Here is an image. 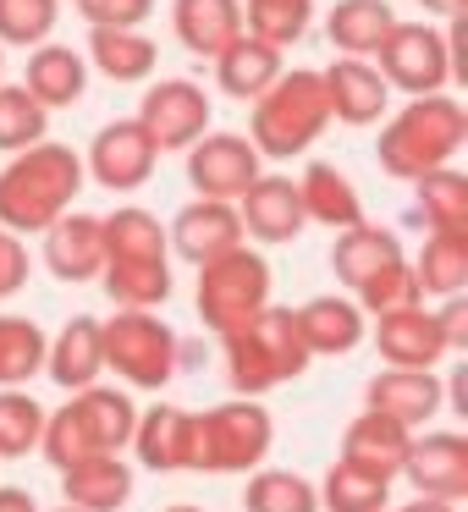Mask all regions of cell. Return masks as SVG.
Returning a JSON list of instances; mask_svg holds the SVG:
<instances>
[{
	"mask_svg": "<svg viewBox=\"0 0 468 512\" xmlns=\"http://www.w3.org/2000/svg\"><path fill=\"white\" fill-rule=\"evenodd\" d=\"M83 155L67 144H34L0 166V232L28 237L56 226L83 193Z\"/></svg>",
	"mask_w": 468,
	"mask_h": 512,
	"instance_id": "obj_1",
	"label": "cell"
},
{
	"mask_svg": "<svg viewBox=\"0 0 468 512\" xmlns=\"http://www.w3.org/2000/svg\"><path fill=\"white\" fill-rule=\"evenodd\" d=\"M133 424H138V402L122 386H89L72 391L67 408L45 413L39 430V452L56 474L89 463V457H122V446H133Z\"/></svg>",
	"mask_w": 468,
	"mask_h": 512,
	"instance_id": "obj_2",
	"label": "cell"
},
{
	"mask_svg": "<svg viewBox=\"0 0 468 512\" xmlns=\"http://www.w3.org/2000/svg\"><path fill=\"white\" fill-rule=\"evenodd\" d=\"M468 138V111L452 94H430V100H408L386 127H380V171L397 182H419L430 171L452 166L457 149Z\"/></svg>",
	"mask_w": 468,
	"mask_h": 512,
	"instance_id": "obj_3",
	"label": "cell"
},
{
	"mask_svg": "<svg viewBox=\"0 0 468 512\" xmlns=\"http://www.w3.org/2000/svg\"><path fill=\"white\" fill-rule=\"evenodd\" d=\"M221 353H226V386L243 402L287 386V380H298L314 364L298 325H292V309H276V303H265L243 331L221 336Z\"/></svg>",
	"mask_w": 468,
	"mask_h": 512,
	"instance_id": "obj_4",
	"label": "cell"
},
{
	"mask_svg": "<svg viewBox=\"0 0 468 512\" xmlns=\"http://www.w3.org/2000/svg\"><path fill=\"white\" fill-rule=\"evenodd\" d=\"M331 127V105H325V83L314 67H292L254 100V127L248 144L259 160H292L309 155L314 138Z\"/></svg>",
	"mask_w": 468,
	"mask_h": 512,
	"instance_id": "obj_5",
	"label": "cell"
},
{
	"mask_svg": "<svg viewBox=\"0 0 468 512\" xmlns=\"http://www.w3.org/2000/svg\"><path fill=\"white\" fill-rule=\"evenodd\" d=\"M177 347L182 336L171 331L160 314H111V320H100V353H105V369H116V380H122V391H160L171 386V375H177Z\"/></svg>",
	"mask_w": 468,
	"mask_h": 512,
	"instance_id": "obj_6",
	"label": "cell"
},
{
	"mask_svg": "<svg viewBox=\"0 0 468 512\" xmlns=\"http://www.w3.org/2000/svg\"><path fill=\"white\" fill-rule=\"evenodd\" d=\"M276 424L259 402H221L210 413H193V468L199 474H248L270 457Z\"/></svg>",
	"mask_w": 468,
	"mask_h": 512,
	"instance_id": "obj_7",
	"label": "cell"
},
{
	"mask_svg": "<svg viewBox=\"0 0 468 512\" xmlns=\"http://www.w3.org/2000/svg\"><path fill=\"white\" fill-rule=\"evenodd\" d=\"M270 303V259L254 248H232V254L199 265V320L215 336H232Z\"/></svg>",
	"mask_w": 468,
	"mask_h": 512,
	"instance_id": "obj_8",
	"label": "cell"
},
{
	"mask_svg": "<svg viewBox=\"0 0 468 512\" xmlns=\"http://www.w3.org/2000/svg\"><path fill=\"white\" fill-rule=\"evenodd\" d=\"M375 72L386 78V89H402L413 100L446 94V83L457 78V28L441 34L430 23H397L375 50Z\"/></svg>",
	"mask_w": 468,
	"mask_h": 512,
	"instance_id": "obj_9",
	"label": "cell"
},
{
	"mask_svg": "<svg viewBox=\"0 0 468 512\" xmlns=\"http://www.w3.org/2000/svg\"><path fill=\"white\" fill-rule=\"evenodd\" d=\"M210 94L199 89L193 78H160L149 83L144 105H138L133 122L144 127V138L155 144V155H166V149H193L204 133H210Z\"/></svg>",
	"mask_w": 468,
	"mask_h": 512,
	"instance_id": "obj_10",
	"label": "cell"
},
{
	"mask_svg": "<svg viewBox=\"0 0 468 512\" xmlns=\"http://www.w3.org/2000/svg\"><path fill=\"white\" fill-rule=\"evenodd\" d=\"M259 177H265V171H259V155L243 133H204L199 144L188 149V182H193L199 199L237 204Z\"/></svg>",
	"mask_w": 468,
	"mask_h": 512,
	"instance_id": "obj_11",
	"label": "cell"
},
{
	"mask_svg": "<svg viewBox=\"0 0 468 512\" xmlns=\"http://www.w3.org/2000/svg\"><path fill=\"white\" fill-rule=\"evenodd\" d=\"M155 144L144 138V127L133 122V116H122V122L100 127L89 144V160H83V177H94L100 188L111 193H133L144 188L149 177H155Z\"/></svg>",
	"mask_w": 468,
	"mask_h": 512,
	"instance_id": "obj_12",
	"label": "cell"
},
{
	"mask_svg": "<svg viewBox=\"0 0 468 512\" xmlns=\"http://www.w3.org/2000/svg\"><path fill=\"white\" fill-rule=\"evenodd\" d=\"M402 479H408L419 496L430 501H463L468 496V435L457 430H424L408 441V463H402Z\"/></svg>",
	"mask_w": 468,
	"mask_h": 512,
	"instance_id": "obj_13",
	"label": "cell"
},
{
	"mask_svg": "<svg viewBox=\"0 0 468 512\" xmlns=\"http://www.w3.org/2000/svg\"><path fill=\"white\" fill-rule=\"evenodd\" d=\"M441 408H446V386L430 369H380L364 386V413H380V419L402 424L408 435L424 430Z\"/></svg>",
	"mask_w": 468,
	"mask_h": 512,
	"instance_id": "obj_14",
	"label": "cell"
},
{
	"mask_svg": "<svg viewBox=\"0 0 468 512\" xmlns=\"http://www.w3.org/2000/svg\"><path fill=\"white\" fill-rule=\"evenodd\" d=\"M166 248H177L188 265H210V259L243 248V221H237V204H215V199H193L171 215L166 226Z\"/></svg>",
	"mask_w": 468,
	"mask_h": 512,
	"instance_id": "obj_15",
	"label": "cell"
},
{
	"mask_svg": "<svg viewBox=\"0 0 468 512\" xmlns=\"http://www.w3.org/2000/svg\"><path fill=\"white\" fill-rule=\"evenodd\" d=\"M325 83V105H331V122L347 127H375L391 105L386 78L375 72V61H353V56H336L331 67L320 72Z\"/></svg>",
	"mask_w": 468,
	"mask_h": 512,
	"instance_id": "obj_16",
	"label": "cell"
},
{
	"mask_svg": "<svg viewBox=\"0 0 468 512\" xmlns=\"http://www.w3.org/2000/svg\"><path fill=\"white\" fill-rule=\"evenodd\" d=\"M237 221H243V237L276 248V243H292L303 237V204H298V182L292 177H259L254 188L237 199Z\"/></svg>",
	"mask_w": 468,
	"mask_h": 512,
	"instance_id": "obj_17",
	"label": "cell"
},
{
	"mask_svg": "<svg viewBox=\"0 0 468 512\" xmlns=\"http://www.w3.org/2000/svg\"><path fill=\"white\" fill-rule=\"evenodd\" d=\"M45 265L56 281H94L105 270V232H100V215L89 210H67L56 226H45Z\"/></svg>",
	"mask_w": 468,
	"mask_h": 512,
	"instance_id": "obj_18",
	"label": "cell"
},
{
	"mask_svg": "<svg viewBox=\"0 0 468 512\" xmlns=\"http://www.w3.org/2000/svg\"><path fill=\"white\" fill-rule=\"evenodd\" d=\"M292 325H298L309 358H342V353H353L369 331L364 309H358L353 298H336V292H320V298H309L303 309H292Z\"/></svg>",
	"mask_w": 468,
	"mask_h": 512,
	"instance_id": "obj_19",
	"label": "cell"
},
{
	"mask_svg": "<svg viewBox=\"0 0 468 512\" xmlns=\"http://www.w3.org/2000/svg\"><path fill=\"white\" fill-rule=\"evenodd\" d=\"M133 452L149 474H182V468H193V413L171 408V402H155L149 413H138Z\"/></svg>",
	"mask_w": 468,
	"mask_h": 512,
	"instance_id": "obj_20",
	"label": "cell"
},
{
	"mask_svg": "<svg viewBox=\"0 0 468 512\" xmlns=\"http://www.w3.org/2000/svg\"><path fill=\"white\" fill-rule=\"evenodd\" d=\"M23 89H28V100L45 105V111H67V105H78L83 94H89V61H83V50L50 39V45L28 50Z\"/></svg>",
	"mask_w": 468,
	"mask_h": 512,
	"instance_id": "obj_21",
	"label": "cell"
},
{
	"mask_svg": "<svg viewBox=\"0 0 468 512\" xmlns=\"http://www.w3.org/2000/svg\"><path fill=\"white\" fill-rule=\"evenodd\" d=\"M375 347H380V358H386V369H430L435 375V364L446 358L441 331H435L430 309H419V303H413V309H397V314H380Z\"/></svg>",
	"mask_w": 468,
	"mask_h": 512,
	"instance_id": "obj_22",
	"label": "cell"
},
{
	"mask_svg": "<svg viewBox=\"0 0 468 512\" xmlns=\"http://www.w3.org/2000/svg\"><path fill=\"white\" fill-rule=\"evenodd\" d=\"M45 375L61 391H89L105 375V353H100V320L89 314H72L56 331V342L45 347Z\"/></svg>",
	"mask_w": 468,
	"mask_h": 512,
	"instance_id": "obj_23",
	"label": "cell"
},
{
	"mask_svg": "<svg viewBox=\"0 0 468 512\" xmlns=\"http://www.w3.org/2000/svg\"><path fill=\"white\" fill-rule=\"evenodd\" d=\"M391 265H402V237H397V232H386V226H369V221L336 232V243H331V270H336V281L347 287V298H353L364 281H375L380 270H391Z\"/></svg>",
	"mask_w": 468,
	"mask_h": 512,
	"instance_id": "obj_24",
	"label": "cell"
},
{
	"mask_svg": "<svg viewBox=\"0 0 468 512\" xmlns=\"http://www.w3.org/2000/svg\"><path fill=\"white\" fill-rule=\"evenodd\" d=\"M171 28L188 56L215 61L243 34V0H171Z\"/></svg>",
	"mask_w": 468,
	"mask_h": 512,
	"instance_id": "obj_25",
	"label": "cell"
},
{
	"mask_svg": "<svg viewBox=\"0 0 468 512\" xmlns=\"http://www.w3.org/2000/svg\"><path fill=\"white\" fill-rule=\"evenodd\" d=\"M298 204H303V221H320L331 232H347V226L364 221V199H358L353 177L336 171L331 160H314L298 177Z\"/></svg>",
	"mask_w": 468,
	"mask_h": 512,
	"instance_id": "obj_26",
	"label": "cell"
},
{
	"mask_svg": "<svg viewBox=\"0 0 468 512\" xmlns=\"http://www.w3.org/2000/svg\"><path fill=\"white\" fill-rule=\"evenodd\" d=\"M281 72H287L281 67V50L265 45V39H254V34H237L232 45L215 56V83H221V94H232V100H243V105H254Z\"/></svg>",
	"mask_w": 468,
	"mask_h": 512,
	"instance_id": "obj_27",
	"label": "cell"
},
{
	"mask_svg": "<svg viewBox=\"0 0 468 512\" xmlns=\"http://www.w3.org/2000/svg\"><path fill=\"white\" fill-rule=\"evenodd\" d=\"M397 23L402 17L391 12V0H336L331 17H325V34H331V45L342 50V56L375 61V50L391 39Z\"/></svg>",
	"mask_w": 468,
	"mask_h": 512,
	"instance_id": "obj_28",
	"label": "cell"
},
{
	"mask_svg": "<svg viewBox=\"0 0 468 512\" xmlns=\"http://www.w3.org/2000/svg\"><path fill=\"white\" fill-rule=\"evenodd\" d=\"M100 287L116 309L149 314L177 292V276H171V259H105Z\"/></svg>",
	"mask_w": 468,
	"mask_h": 512,
	"instance_id": "obj_29",
	"label": "cell"
},
{
	"mask_svg": "<svg viewBox=\"0 0 468 512\" xmlns=\"http://www.w3.org/2000/svg\"><path fill=\"white\" fill-rule=\"evenodd\" d=\"M408 441L413 435L402 430V424L380 419V413H358L342 435V463L369 468V474H380V479H397L402 463H408Z\"/></svg>",
	"mask_w": 468,
	"mask_h": 512,
	"instance_id": "obj_30",
	"label": "cell"
},
{
	"mask_svg": "<svg viewBox=\"0 0 468 512\" xmlns=\"http://www.w3.org/2000/svg\"><path fill=\"white\" fill-rule=\"evenodd\" d=\"M72 512H122L133 501V468L122 457H89V463L61 474Z\"/></svg>",
	"mask_w": 468,
	"mask_h": 512,
	"instance_id": "obj_31",
	"label": "cell"
},
{
	"mask_svg": "<svg viewBox=\"0 0 468 512\" xmlns=\"http://www.w3.org/2000/svg\"><path fill=\"white\" fill-rule=\"evenodd\" d=\"M83 61L111 83H144L160 61V45L149 34H133V28H89Z\"/></svg>",
	"mask_w": 468,
	"mask_h": 512,
	"instance_id": "obj_32",
	"label": "cell"
},
{
	"mask_svg": "<svg viewBox=\"0 0 468 512\" xmlns=\"http://www.w3.org/2000/svg\"><path fill=\"white\" fill-rule=\"evenodd\" d=\"M419 298H463L468 287V232H424V248L413 259Z\"/></svg>",
	"mask_w": 468,
	"mask_h": 512,
	"instance_id": "obj_33",
	"label": "cell"
},
{
	"mask_svg": "<svg viewBox=\"0 0 468 512\" xmlns=\"http://www.w3.org/2000/svg\"><path fill=\"white\" fill-rule=\"evenodd\" d=\"M105 232V259H166V226L144 204H122L116 215H100Z\"/></svg>",
	"mask_w": 468,
	"mask_h": 512,
	"instance_id": "obj_34",
	"label": "cell"
},
{
	"mask_svg": "<svg viewBox=\"0 0 468 512\" xmlns=\"http://www.w3.org/2000/svg\"><path fill=\"white\" fill-rule=\"evenodd\" d=\"M314 496H320V512H386L391 507V479L336 457V463L325 468V485H314Z\"/></svg>",
	"mask_w": 468,
	"mask_h": 512,
	"instance_id": "obj_35",
	"label": "cell"
},
{
	"mask_svg": "<svg viewBox=\"0 0 468 512\" xmlns=\"http://www.w3.org/2000/svg\"><path fill=\"white\" fill-rule=\"evenodd\" d=\"M413 210L430 232H468V177L452 166L413 182Z\"/></svg>",
	"mask_w": 468,
	"mask_h": 512,
	"instance_id": "obj_36",
	"label": "cell"
},
{
	"mask_svg": "<svg viewBox=\"0 0 468 512\" xmlns=\"http://www.w3.org/2000/svg\"><path fill=\"white\" fill-rule=\"evenodd\" d=\"M50 336L23 314H0V391H23L45 369Z\"/></svg>",
	"mask_w": 468,
	"mask_h": 512,
	"instance_id": "obj_37",
	"label": "cell"
},
{
	"mask_svg": "<svg viewBox=\"0 0 468 512\" xmlns=\"http://www.w3.org/2000/svg\"><path fill=\"white\" fill-rule=\"evenodd\" d=\"M314 0H243V34L265 39V45L287 50L309 34Z\"/></svg>",
	"mask_w": 468,
	"mask_h": 512,
	"instance_id": "obj_38",
	"label": "cell"
},
{
	"mask_svg": "<svg viewBox=\"0 0 468 512\" xmlns=\"http://www.w3.org/2000/svg\"><path fill=\"white\" fill-rule=\"evenodd\" d=\"M243 512H320V496L292 468H254L243 490Z\"/></svg>",
	"mask_w": 468,
	"mask_h": 512,
	"instance_id": "obj_39",
	"label": "cell"
},
{
	"mask_svg": "<svg viewBox=\"0 0 468 512\" xmlns=\"http://www.w3.org/2000/svg\"><path fill=\"white\" fill-rule=\"evenodd\" d=\"M45 138H50V111L28 100L23 83H0V155H23Z\"/></svg>",
	"mask_w": 468,
	"mask_h": 512,
	"instance_id": "obj_40",
	"label": "cell"
},
{
	"mask_svg": "<svg viewBox=\"0 0 468 512\" xmlns=\"http://www.w3.org/2000/svg\"><path fill=\"white\" fill-rule=\"evenodd\" d=\"M61 23V0H0V45L39 50Z\"/></svg>",
	"mask_w": 468,
	"mask_h": 512,
	"instance_id": "obj_41",
	"label": "cell"
},
{
	"mask_svg": "<svg viewBox=\"0 0 468 512\" xmlns=\"http://www.w3.org/2000/svg\"><path fill=\"white\" fill-rule=\"evenodd\" d=\"M45 408L28 391H0V457H28L39 452Z\"/></svg>",
	"mask_w": 468,
	"mask_h": 512,
	"instance_id": "obj_42",
	"label": "cell"
},
{
	"mask_svg": "<svg viewBox=\"0 0 468 512\" xmlns=\"http://www.w3.org/2000/svg\"><path fill=\"white\" fill-rule=\"evenodd\" d=\"M353 303L364 309V320L369 314H397V309H413L419 303V287H413V270H408V259L402 265H391V270H380L375 281H364V287L353 292Z\"/></svg>",
	"mask_w": 468,
	"mask_h": 512,
	"instance_id": "obj_43",
	"label": "cell"
},
{
	"mask_svg": "<svg viewBox=\"0 0 468 512\" xmlns=\"http://www.w3.org/2000/svg\"><path fill=\"white\" fill-rule=\"evenodd\" d=\"M78 12L89 17V28H133L138 34L155 12V0H83Z\"/></svg>",
	"mask_w": 468,
	"mask_h": 512,
	"instance_id": "obj_44",
	"label": "cell"
},
{
	"mask_svg": "<svg viewBox=\"0 0 468 512\" xmlns=\"http://www.w3.org/2000/svg\"><path fill=\"white\" fill-rule=\"evenodd\" d=\"M28 287V248L23 237L0 232V298H17Z\"/></svg>",
	"mask_w": 468,
	"mask_h": 512,
	"instance_id": "obj_45",
	"label": "cell"
},
{
	"mask_svg": "<svg viewBox=\"0 0 468 512\" xmlns=\"http://www.w3.org/2000/svg\"><path fill=\"white\" fill-rule=\"evenodd\" d=\"M430 320H435V331H441L446 353H463L468 347V298H441V309H435Z\"/></svg>",
	"mask_w": 468,
	"mask_h": 512,
	"instance_id": "obj_46",
	"label": "cell"
},
{
	"mask_svg": "<svg viewBox=\"0 0 468 512\" xmlns=\"http://www.w3.org/2000/svg\"><path fill=\"white\" fill-rule=\"evenodd\" d=\"M0 512H39L23 485H0Z\"/></svg>",
	"mask_w": 468,
	"mask_h": 512,
	"instance_id": "obj_47",
	"label": "cell"
},
{
	"mask_svg": "<svg viewBox=\"0 0 468 512\" xmlns=\"http://www.w3.org/2000/svg\"><path fill=\"white\" fill-rule=\"evenodd\" d=\"M419 6L430 17H457V12H463V0H419Z\"/></svg>",
	"mask_w": 468,
	"mask_h": 512,
	"instance_id": "obj_48",
	"label": "cell"
},
{
	"mask_svg": "<svg viewBox=\"0 0 468 512\" xmlns=\"http://www.w3.org/2000/svg\"><path fill=\"white\" fill-rule=\"evenodd\" d=\"M402 512H457V507H452V501H430V496H413V501H408V507H402Z\"/></svg>",
	"mask_w": 468,
	"mask_h": 512,
	"instance_id": "obj_49",
	"label": "cell"
},
{
	"mask_svg": "<svg viewBox=\"0 0 468 512\" xmlns=\"http://www.w3.org/2000/svg\"><path fill=\"white\" fill-rule=\"evenodd\" d=\"M0 83H6V50H0Z\"/></svg>",
	"mask_w": 468,
	"mask_h": 512,
	"instance_id": "obj_50",
	"label": "cell"
},
{
	"mask_svg": "<svg viewBox=\"0 0 468 512\" xmlns=\"http://www.w3.org/2000/svg\"><path fill=\"white\" fill-rule=\"evenodd\" d=\"M166 512H204V507H166Z\"/></svg>",
	"mask_w": 468,
	"mask_h": 512,
	"instance_id": "obj_51",
	"label": "cell"
},
{
	"mask_svg": "<svg viewBox=\"0 0 468 512\" xmlns=\"http://www.w3.org/2000/svg\"><path fill=\"white\" fill-rule=\"evenodd\" d=\"M56 512H72V507H56Z\"/></svg>",
	"mask_w": 468,
	"mask_h": 512,
	"instance_id": "obj_52",
	"label": "cell"
},
{
	"mask_svg": "<svg viewBox=\"0 0 468 512\" xmlns=\"http://www.w3.org/2000/svg\"><path fill=\"white\" fill-rule=\"evenodd\" d=\"M72 6H83V0H72Z\"/></svg>",
	"mask_w": 468,
	"mask_h": 512,
	"instance_id": "obj_53",
	"label": "cell"
}]
</instances>
